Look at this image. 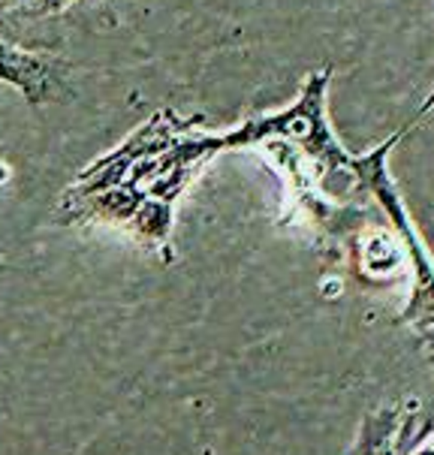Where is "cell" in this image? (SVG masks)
<instances>
[{"instance_id": "277c9868", "label": "cell", "mask_w": 434, "mask_h": 455, "mask_svg": "<svg viewBox=\"0 0 434 455\" xmlns=\"http://www.w3.org/2000/svg\"><path fill=\"white\" fill-rule=\"evenodd\" d=\"M431 109H434V91H431V97H429V100H425V103H422V109H420V115H416V121H422L425 115H429Z\"/></svg>"}, {"instance_id": "7a4b0ae2", "label": "cell", "mask_w": 434, "mask_h": 455, "mask_svg": "<svg viewBox=\"0 0 434 455\" xmlns=\"http://www.w3.org/2000/svg\"><path fill=\"white\" fill-rule=\"evenodd\" d=\"M69 64L54 55H40L19 45L0 43V82L12 84L30 106L54 103L67 97Z\"/></svg>"}, {"instance_id": "3957f363", "label": "cell", "mask_w": 434, "mask_h": 455, "mask_svg": "<svg viewBox=\"0 0 434 455\" xmlns=\"http://www.w3.org/2000/svg\"><path fill=\"white\" fill-rule=\"evenodd\" d=\"M76 4H97V0H0V21H40Z\"/></svg>"}, {"instance_id": "5b68a950", "label": "cell", "mask_w": 434, "mask_h": 455, "mask_svg": "<svg viewBox=\"0 0 434 455\" xmlns=\"http://www.w3.org/2000/svg\"><path fill=\"white\" fill-rule=\"evenodd\" d=\"M414 455H434V441H429V443L422 446V450H416Z\"/></svg>"}, {"instance_id": "6da1fadb", "label": "cell", "mask_w": 434, "mask_h": 455, "mask_svg": "<svg viewBox=\"0 0 434 455\" xmlns=\"http://www.w3.org/2000/svg\"><path fill=\"white\" fill-rule=\"evenodd\" d=\"M410 130V124L398 133H392L386 142H380L374 151L368 154H356V166H353V175H356V184H359L362 194L374 196L380 208L386 212V218L395 227L398 233L401 244H405V253L410 259V268H414V292H410V302L401 314V320L407 323L410 329L420 335V341L425 347V356L431 362V371H434V266L425 257L422 244H420V235H416L414 223L407 218V208L401 203L398 190L390 179V169H386V157H390L392 145L398 142Z\"/></svg>"}]
</instances>
